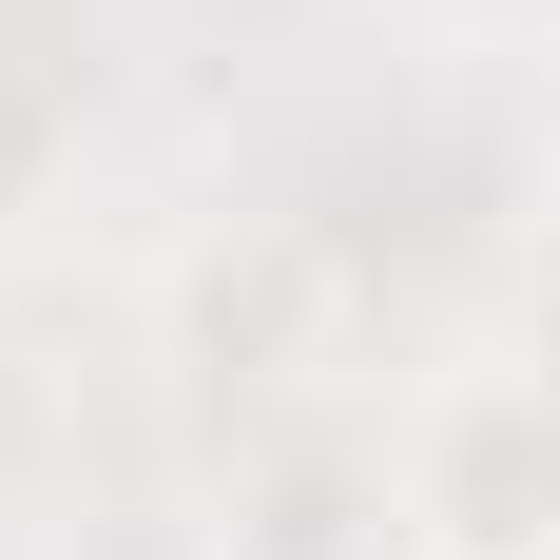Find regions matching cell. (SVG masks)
<instances>
[{
    "label": "cell",
    "instance_id": "cell-1",
    "mask_svg": "<svg viewBox=\"0 0 560 560\" xmlns=\"http://www.w3.org/2000/svg\"><path fill=\"white\" fill-rule=\"evenodd\" d=\"M387 522L425 560H560V348L541 368H445L406 406Z\"/></svg>",
    "mask_w": 560,
    "mask_h": 560
},
{
    "label": "cell",
    "instance_id": "cell-2",
    "mask_svg": "<svg viewBox=\"0 0 560 560\" xmlns=\"http://www.w3.org/2000/svg\"><path fill=\"white\" fill-rule=\"evenodd\" d=\"M194 348H213L232 387H329L348 368V252L290 213H232V252H194Z\"/></svg>",
    "mask_w": 560,
    "mask_h": 560
},
{
    "label": "cell",
    "instance_id": "cell-3",
    "mask_svg": "<svg viewBox=\"0 0 560 560\" xmlns=\"http://www.w3.org/2000/svg\"><path fill=\"white\" fill-rule=\"evenodd\" d=\"M232 560H387V522L348 483H271V522H232Z\"/></svg>",
    "mask_w": 560,
    "mask_h": 560
},
{
    "label": "cell",
    "instance_id": "cell-4",
    "mask_svg": "<svg viewBox=\"0 0 560 560\" xmlns=\"http://www.w3.org/2000/svg\"><path fill=\"white\" fill-rule=\"evenodd\" d=\"M20 425H39V406H20V368H0V445H20Z\"/></svg>",
    "mask_w": 560,
    "mask_h": 560
}]
</instances>
